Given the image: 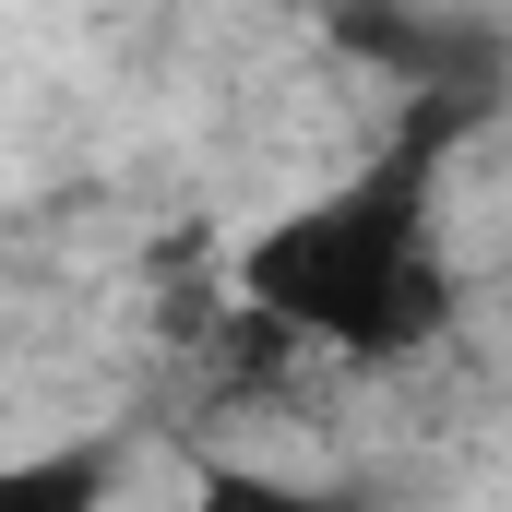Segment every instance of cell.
Masks as SVG:
<instances>
[{"instance_id":"6da1fadb","label":"cell","mask_w":512,"mask_h":512,"mask_svg":"<svg viewBox=\"0 0 512 512\" xmlns=\"http://www.w3.org/2000/svg\"><path fill=\"white\" fill-rule=\"evenodd\" d=\"M441 131L417 120L382 167L334 179L322 203H298L286 227H262L239 251V298L286 346L358 358V370H405L417 346H441L453 322V251H441V203H429Z\"/></svg>"}]
</instances>
